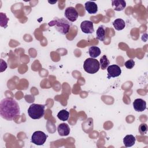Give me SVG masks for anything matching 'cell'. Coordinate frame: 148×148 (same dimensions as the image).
I'll return each instance as SVG.
<instances>
[{
    "instance_id": "obj_1",
    "label": "cell",
    "mask_w": 148,
    "mask_h": 148,
    "mask_svg": "<svg viewBox=\"0 0 148 148\" xmlns=\"http://www.w3.org/2000/svg\"><path fill=\"white\" fill-rule=\"evenodd\" d=\"M20 109L18 103L12 98H5L0 103L1 116L9 121H12L20 115Z\"/></svg>"
},
{
    "instance_id": "obj_2",
    "label": "cell",
    "mask_w": 148,
    "mask_h": 148,
    "mask_svg": "<svg viewBox=\"0 0 148 148\" xmlns=\"http://www.w3.org/2000/svg\"><path fill=\"white\" fill-rule=\"evenodd\" d=\"M49 26L55 27V29L60 34L66 35L69 31L71 28V23L64 18H55L48 23Z\"/></svg>"
},
{
    "instance_id": "obj_3",
    "label": "cell",
    "mask_w": 148,
    "mask_h": 148,
    "mask_svg": "<svg viewBox=\"0 0 148 148\" xmlns=\"http://www.w3.org/2000/svg\"><path fill=\"white\" fill-rule=\"evenodd\" d=\"M45 105L32 103L28 109V114L32 119H39L45 114Z\"/></svg>"
},
{
    "instance_id": "obj_4",
    "label": "cell",
    "mask_w": 148,
    "mask_h": 148,
    "mask_svg": "<svg viewBox=\"0 0 148 148\" xmlns=\"http://www.w3.org/2000/svg\"><path fill=\"white\" fill-rule=\"evenodd\" d=\"M100 68L99 61L92 58H87L83 64V68L84 71L90 74H94L97 72Z\"/></svg>"
},
{
    "instance_id": "obj_5",
    "label": "cell",
    "mask_w": 148,
    "mask_h": 148,
    "mask_svg": "<svg viewBox=\"0 0 148 148\" xmlns=\"http://www.w3.org/2000/svg\"><path fill=\"white\" fill-rule=\"evenodd\" d=\"M47 138V135L41 131L34 132L31 136V142L36 145L40 146L43 145Z\"/></svg>"
},
{
    "instance_id": "obj_6",
    "label": "cell",
    "mask_w": 148,
    "mask_h": 148,
    "mask_svg": "<svg viewBox=\"0 0 148 148\" xmlns=\"http://www.w3.org/2000/svg\"><path fill=\"white\" fill-rule=\"evenodd\" d=\"M64 15L69 21L74 22L77 19L79 14L75 8L70 6L66 8L64 12Z\"/></svg>"
},
{
    "instance_id": "obj_7",
    "label": "cell",
    "mask_w": 148,
    "mask_h": 148,
    "mask_svg": "<svg viewBox=\"0 0 148 148\" xmlns=\"http://www.w3.org/2000/svg\"><path fill=\"white\" fill-rule=\"evenodd\" d=\"M108 78L118 77L121 73V69L119 66L116 64L109 65L107 68Z\"/></svg>"
},
{
    "instance_id": "obj_8",
    "label": "cell",
    "mask_w": 148,
    "mask_h": 148,
    "mask_svg": "<svg viewBox=\"0 0 148 148\" xmlns=\"http://www.w3.org/2000/svg\"><path fill=\"white\" fill-rule=\"evenodd\" d=\"M80 28L83 32L87 34H92L94 31L93 23L88 20L82 21L80 24Z\"/></svg>"
},
{
    "instance_id": "obj_9",
    "label": "cell",
    "mask_w": 148,
    "mask_h": 148,
    "mask_svg": "<svg viewBox=\"0 0 148 148\" xmlns=\"http://www.w3.org/2000/svg\"><path fill=\"white\" fill-rule=\"evenodd\" d=\"M134 109L136 112H143L146 109V102L141 98H138L133 102Z\"/></svg>"
},
{
    "instance_id": "obj_10",
    "label": "cell",
    "mask_w": 148,
    "mask_h": 148,
    "mask_svg": "<svg viewBox=\"0 0 148 148\" xmlns=\"http://www.w3.org/2000/svg\"><path fill=\"white\" fill-rule=\"evenodd\" d=\"M84 8L89 14H95L98 11V6L93 1H87L84 4Z\"/></svg>"
},
{
    "instance_id": "obj_11",
    "label": "cell",
    "mask_w": 148,
    "mask_h": 148,
    "mask_svg": "<svg viewBox=\"0 0 148 148\" xmlns=\"http://www.w3.org/2000/svg\"><path fill=\"white\" fill-rule=\"evenodd\" d=\"M57 131L60 136H67L70 133V128L66 123H61L58 125Z\"/></svg>"
},
{
    "instance_id": "obj_12",
    "label": "cell",
    "mask_w": 148,
    "mask_h": 148,
    "mask_svg": "<svg viewBox=\"0 0 148 148\" xmlns=\"http://www.w3.org/2000/svg\"><path fill=\"white\" fill-rule=\"evenodd\" d=\"M113 9L116 11H121L126 6V2L124 0H114L112 1Z\"/></svg>"
},
{
    "instance_id": "obj_13",
    "label": "cell",
    "mask_w": 148,
    "mask_h": 148,
    "mask_svg": "<svg viewBox=\"0 0 148 148\" xmlns=\"http://www.w3.org/2000/svg\"><path fill=\"white\" fill-rule=\"evenodd\" d=\"M135 137L132 135H127L123 139V143L127 147L132 146L135 143Z\"/></svg>"
},
{
    "instance_id": "obj_14",
    "label": "cell",
    "mask_w": 148,
    "mask_h": 148,
    "mask_svg": "<svg viewBox=\"0 0 148 148\" xmlns=\"http://www.w3.org/2000/svg\"><path fill=\"white\" fill-rule=\"evenodd\" d=\"M113 25L115 29L121 31L125 27V21L121 18H117L113 22Z\"/></svg>"
},
{
    "instance_id": "obj_15",
    "label": "cell",
    "mask_w": 148,
    "mask_h": 148,
    "mask_svg": "<svg viewBox=\"0 0 148 148\" xmlns=\"http://www.w3.org/2000/svg\"><path fill=\"white\" fill-rule=\"evenodd\" d=\"M96 35H97V38L100 41H103L106 38L105 30L103 25H100L98 28L96 32Z\"/></svg>"
},
{
    "instance_id": "obj_16",
    "label": "cell",
    "mask_w": 148,
    "mask_h": 148,
    "mask_svg": "<svg viewBox=\"0 0 148 148\" xmlns=\"http://www.w3.org/2000/svg\"><path fill=\"white\" fill-rule=\"evenodd\" d=\"M88 53L91 58H95L101 54V49L97 46H91L88 49Z\"/></svg>"
},
{
    "instance_id": "obj_17",
    "label": "cell",
    "mask_w": 148,
    "mask_h": 148,
    "mask_svg": "<svg viewBox=\"0 0 148 148\" xmlns=\"http://www.w3.org/2000/svg\"><path fill=\"white\" fill-rule=\"evenodd\" d=\"M99 62L100 66L102 70L106 69V68H108L109 65L110 64V61L108 60L106 56L105 55H103L102 56V57L100 58V61Z\"/></svg>"
},
{
    "instance_id": "obj_18",
    "label": "cell",
    "mask_w": 148,
    "mask_h": 148,
    "mask_svg": "<svg viewBox=\"0 0 148 148\" xmlns=\"http://www.w3.org/2000/svg\"><path fill=\"white\" fill-rule=\"evenodd\" d=\"M57 117L61 121H66L69 117V113L67 110L62 109L58 113Z\"/></svg>"
},
{
    "instance_id": "obj_19",
    "label": "cell",
    "mask_w": 148,
    "mask_h": 148,
    "mask_svg": "<svg viewBox=\"0 0 148 148\" xmlns=\"http://www.w3.org/2000/svg\"><path fill=\"white\" fill-rule=\"evenodd\" d=\"M0 25L2 27L6 28L8 26V22L9 21V18L6 17V15L5 13H0Z\"/></svg>"
},
{
    "instance_id": "obj_20",
    "label": "cell",
    "mask_w": 148,
    "mask_h": 148,
    "mask_svg": "<svg viewBox=\"0 0 148 148\" xmlns=\"http://www.w3.org/2000/svg\"><path fill=\"white\" fill-rule=\"evenodd\" d=\"M139 131L141 135H145L147 132V125L145 123L141 124L139 127Z\"/></svg>"
},
{
    "instance_id": "obj_21",
    "label": "cell",
    "mask_w": 148,
    "mask_h": 148,
    "mask_svg": "<svg viewBox=\"0 0 148 148\" xmlns=\"http://www.w3.org/2000/svg\"><path fill=\"white\" fill-rule=\"evenodd\" d=\"M124 65L128 69H132L135 65V61L132 59H130L125 62Z\"/></svg>"
},
{
    "instance_id": "obj_22",
    "label": "cell",
    "mask_w": 148,
    "mask_h": 148,
    "mask_svg": "<svg viewBox=\"0 0 148 148\" xmlns=\"http://www.w3.org/2000/svg\"><path fill=\"white\" fill-rule=\"evenodd\" d=\"M7 68V64L2 59L1 60V72L4 71Z\"/></svg>"
}]
</instances>
